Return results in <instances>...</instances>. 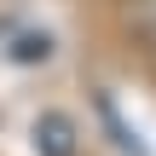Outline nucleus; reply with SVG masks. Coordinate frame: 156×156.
Masks as SVG:
<instances>
[{
	"label": "nucleus",
	"instance_id": "1",
	"mask_svg": "<svg viewBox=\"0 0 156 156\" xmlns=\"http://www.w3.org/2000/svg\"><path fill=\"white\" fill-rule=\"evenodd\" d=\"M35 151L41 156H75V122L69 116H41L35 122Z\"/></svg>",
	"mask_w": 156,
	"mask_h": 156
}]
</instances>
